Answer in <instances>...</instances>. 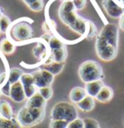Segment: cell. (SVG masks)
<instances>
[{
	"label": "cell",
	"instance_id": "5",
	"mask_svg": "<svg viewBox=\"0 0 124 128\" xmlns=\"http://www.w3.org/2000/svg\"><path fill=\"white\" fill-rule=\"evenodd\" d=\"M104 39L112 44V46L118 48V35H119V28L114 24H106L102 30L99 33Z\"/></svg>",
	"mask_w": 124,
	"mask_h": 128
},
{
	"label": "cell",
	"instance_id": "28",
	"mask_svg": "<svg viewBox=\"0 0 124 128\" xmlns=\"http://www.w3.org/2000/svg\"><path fill=\"white\" fill-rule=\"evenodd\" d=\"M28 7L30 10L34 11V12H39V11L43 10L44 2H43V0H35L34 2H32L31 4H30Z\"/></svg>",
	"mask_w": 124,
	"mask_h": 128
},
{
	"label": "cell",
	"instance_id": "7",
	"mask_svg": "<svg viewBox=\"0 0 124 128\" xmlns=\"http://www.w3.org/2000/svg\"><path fill=\"white\" fill-rule=\"evenodd\" d=\"M16 120L19 122V124L22 127L24 128H30L37 124L26 106L21 108V110H19V112L16 116Z\"/></svg>",
	"mask_w": 124,
	"mask_h": 128
},
{
	"label": "cell",
	"instance_id": "35",
	"mask_svg": "<svg viewBox=\"0 0 124 128\" xmlns=\"http://www.w3.org/2000/svg\"><path fill=\"white\" fill-rule=\"evenodd\" d=\"M118 28L124 30V13L121 15V17L119 18V22H118Z\"/></svg>",
	"mask_w": 124,
	"mask_h": 128
},
{
	"label": "cell",
	"instance_id": "14",
	"mask_svg": "<svg viewBox=\"0 0 124 128\" xmlns=\"http://www.w3.org/2000/svg\"><path fill=\"white\" fill-rule=\"evenodd\" d=\"M0 116L5 119H8V120H12L15 118L12 106L10 105L9 102H7L5 100L0 101Z\"/></svg>",
	"mask_w": 124,
	"mask_h": 128
},
{
	"label": "cell",
	"instance_id": "17",
	"mask_svg": "<svg viewBox=\"0 0 124 128\" xmlns=\"http://www.w3.org/2000/svg\"><path fill=\"white\" fill-rule=\"evenodd\" d=\"M76 118H78L77 108L72 103L66 102V118H64V120L70 123V122L73 121Z\"/></svg>",
	"mask_w": 124,
	"mask_h": 128
},
{
	"label": "cell",
	"instance_id": "19",
	"mask_svg": "<svg viewBox=\"0 0 124 128\" xmlns=\"http://www.w3.org/2000/svg\"><path fill=\"white\" fill-rule=\"evenodd\" d=\"M64 63H56V62H53V61H50L48 62L46 64L43 66L42 68L50 72L52 74L56 75L59 74L64 68Z\"/></svg>",
	"mask_w": 124,
	"mask_h": 128
},
{
	"label": "cell",
	"instance_id": "10",
	"mask_svg": "<svg viewBox=\"0 0 124 128\" xmlns=\"http://www.w3.org/2000/svg\"><path fill=\"white\" fill-rule=\"evenodd\" d=\"M66 118V102L56 104L51 110V120H64Z\"/></svg>",
	"mask_w": 124,
	"mask_h": 128
},
{
	"label": "cell",
	"instance_id": "13",
	"mask_svg": "<svg viewBox=\"0 0 124 128\" xmlns=\"http://www.w3.org/2000/svg\"><path fill=\"white\" fill-rule=\"evenodd\" d=\"M112 97H114V90L110 86L104 85L95 99L101 103H108L112 99Z\"/></svg>",
	"mask_w": 124,
	"mask_h": 128
},
{
	"label": "cell",
	"instance_id": "18",
	"mask_svg": "<svg viewBox=\"0 0 124 128\" xmlns=\"http://www.w3.org/2000/svg\"><path fill=\"white\" fill-rule=\"evenodd\" d=\"M68 56V52L66 47L61 49H55L51 50V61L56 63H64Z\"/></svg>",
	"mask_w": 124,
	"mask_h": 128
},
{
	"label": "cell",
	"instance_id": "4",
	"mask_svg": "<svg viewBox=\"0 0 124 128\" xmlns=\"http://www.w3.org/2000/svg\"><path fill=\"white\" fill-rule=\"evenodd\" d=\"M32 28L30 24L20 22L11 28V37L14 41H24L32 37Z\"/></svg>",
	"mask_w": 124,
	"mask_h": 128
},
{
	"label": "cell",
	"instance_id": "6",
	"mask_svg": "<svg viewBox=\"0 0 124 128\" xmlns=\"http://www.w3.org/2000/svg\"><path fill=\"white\" fill-rule=\"evenodd\" d=\"M103 7L106 14L114 19H119L124 13V9L116 0H103Z\"/></svg>",
	"mask_w": 124,
	"mask_h": 128
},
{
	"label": "cell",
	"instance_id": "32",
	"mask_svg": "<svg viewBox=\"0 0 124 128\" xmlns=\"http://www.w3.org/2000/svg\"><path fill=\"white\" fill-rule=\"evenodd\" d=\"M68 128H84V122H83V119L81 118H76L74 119L73 121L70 122Z\"/></svg>",
	"mask_w": 124,
	"mask_h": 128
},
{
	"label": "cell",
	"instance_id": "38",
	"mask_svg": "<svg viewBox=\"0 0 124 128\" xmlns=\"http://www.w3.org/2000/svg\"><path fill=\"white\" fill-rule=\"evenodd\" d=\"M22 1H24V3H26V4L28 5V6L30 4H31L32 2H34L35 0H22Z\"/></svg>",
	"mask_w": 124,
	"mask_h": 128
},
{
	"label": "cell",
	"instance_id": "31",
	"mask_svg": "<svg viewBox=\"0 0 124 128\" xmlns=\"http://www.w3.org/2000/svg\"><path fill=\"white\" fill-rule=\"evenodd\" d=\"M1 128H24V127H22L21 125L19 124V122L16 120V118H14L12 120L6 119L5 122H4V124L2 125Z\"/></svg>",
	"mask_w": 124,
	"mask_h": 128
},
{
	"label": "cell",
	"instance_id": "15",
	"mask_svg": "<svg viewBox=\"0 0 124 128\" xmlns=\"http://www.w3.org/2000/svg\"><path fill=\"white\" fill-rule=\"evenodd\" d=\"M87 96V93H86V90L85 88L83 87H74L70 90V102L73 104H77L79 103L83 98Z\"/></svg>",
	"mask_w": 124,
	"mask_h": 128
},
{
	"label": "cell",
	"instance_id": "25",
	"mask_svg": "<svg viewBox=\"0 0 124 128\" xmlns=\"http://www.w3.org/2000/svg\"><path fill=\"white\" fill-rule=\"evenodd\" d=\"M38 92L40 93L41 95L46 101L50 100L53 96V90H52L51 86H45V87H42V88H39L38 89Z\"/></svg>",
	"mask_w": 124,
	"mask_h": 128
},
{
	"label": "cell",
	"instance_id": "27",
	"mask_svg": "<svg viewBox=\"0 0 124 128\" xmlns=\"http://www.w3.org/2000/svg\"><path fill=\"white\" fill-rule=\"evenodd\" d=\"M49 46L51 48V50H55V49H61V48H64L66 47L64 45V43L59 40L58 38L56 37H51V39L49 40Z\"/></svg>",
	"mask_w": 124,
	"mask_h": 128
},
{
	"label": "cell",
	"instance_id": "39",
	"mask_svg": "<svg viewBox=\"0 0 124 128\" xmlns=\"http://www.w3.org/2000/svg\"><path fill=\"white\" fill-rule=\"evenodd\" d=\"M2 15H3V14H2V9H1V8H0V17H1V16H2Z\"/></svg>",
	"mask_w": 124,
	"mask_h": 128
},
{
	"label": "cell",
	"instance_id": "41",
	"mask_svg": "<svg viewBox=\"0 0 124 128\" xmlns=\"http://www.w3.org/2000/svg\"><path fill=\"white\" fill-rule=\"evenodd\" d=\"M0 33H1V32H0Z\"/></svg>",
	"mask_w": 124,
	"mask_h": 128
},
{
	"label": "cell",
	"instance_id": "22",
	"mask_svg": "<svg viewBox=\"0 0 124 128\" xmlns=\"http://www.w3.org/2000/svg\"><path fill=\"white\" fill-rule=\"evenodd\" d=\"M24 72L22 70L18 68H13L10 70V72H9V76H8V81L10 82L11 84H14L18 81H20L21 79V76Z\"/></svg>",
	"mask_w": 124,
	"mask_h": 128
},
{
	"label": "cell",
	"instance_id": "8",
	"mask_svg": "<svg viewBox=\"0 0 124 128\" xmlns=\"http://www.w3.org/2000/svg\"><path fill=\"white\" fill-rule=\"evenodd\" d=\"M20 81L24 86V90L26 99H30L38 91L37 87L34 85V79L31 74H22Z\"/></svg>",
	"mask_w": 124,
	"mask_h": 128
},
{
	"label": "cell",
	"instance_id": "9",
	"mask_svg": "<svg viewBox=\"0 0 124 128\" xmlns=\"http://www.w3.org/2000/svg\"><path fill=\"white\" fill-rule=\"evenodd\" d=\"M9 97L16 103H22L26 99V94H24V86L21 83V81L11 84L10 96Z\"/></svg>",
	"mask_w": 124,
	"mask_h": 128
},
{
	"label": "cell",
	"instance_id": "2",
	"mask_svg": "<svg viewBox=\"0 0 124 128\" xmlns=\"http://www.w3.org/2000/svg\"><path fill=\"white\" fill-rule=\"evenodd\" d=\"M78 74L84 83L92 82L95 80H103L104 74L101 64L95 61H85L78 68Z\"/></svg>",
	"mask_w": 124,
	"mask_h": 128
},
{
	"label": "cell",
	"instance_id": "11",
	"mask_svg": "<svg viewBox=\"0 0 124 128\" xmlns=\"http://www.w3.org/2000/svg\"><path fill=\"white\" fill-rule=\"evenodd\" d=\"M104 85L103 82V80H95L92 82H88L85 83V90L87 95L96 98V96L98 95V93L100 92V90L102 89V87Z\"/></svg>",
	"mask_w": 124,
	"mask_h": 128
},
{
	"label": "cell",
	"instance_id": "37",
	"mask_svg": "<svg viewBox=\"0 0 124 128\" xmlns=\"http://www.w3.org/2000/svg\"><path fill=\"white\" fill-rule=\"evenodd\" d=\"M5 120H6L5 118H2V116H0V128L2 127V125L4 124V122H5Z\"/></svg>",
	"mask_w": 124,
	"mask_h": 128
},
{
	"label": "cell",
	"instance_id": "30",
	"mask_svg": "<svg viewBox=\"0 0 124 128\" xmlns=\"http://www.w3.org/2000/svg\"><path fill=\"white\" fill-rule=\"evenodd\" d=\"M68 122L66 120H51L50 128H68Z\"/></svg>",
	"mask_w": 124,
	"mask_h": 128
},
{
	"label": "cell",
	"instance_id": "20",
	"mask_svg": "<svg viewBox=\"0 0 124 128\" xmlns=\"http://www.w3.org/2000/svg\"><path fill=\"white\" fill-rule=\"evenodd\" d=\"M0 50L6 55H11L15 52L16 45L8 38H4L0 41Z\"/></svg>",
	"mask_w": 124,
	"mask_h": 128
},
{
	"label": "cell",
	"instance_id": "1",
	"mask_svg": "<svg viewBox=\"0 0 124 128\" xmlns=\"http://www.w3.org/2000/svg\"><path fill=\"white\" fill-rule=\"evenodd\" d=\"M74 9L72 1L64 2L60 8V17L62 22L72 28L74 32L83 35L88 32V22L79 17L74 12Z\"/></svg>",
	"mask_w": 124,
	"mask_h": 128
},
{
	"label": "cell",
	"instance_id": "12",
	"mask_svg": "<svg viewBox=\"0 0 124 128\" xmlns=\"http://www.w3.org/2000/svg\"><path fill=\"white\" fill-rule=\"evenodd\" d=\"M46 104H47V101L37 91L33 96H31L30 99H28L26 106L28 108H45Z\"/></svg>",
	"mask_w": 124,
	"mask_h": 128
},
{
	"label": "cell",
	"instance_id": "34",
	"mask_svg": "<svg viewBox=\"0 0 124 128\" xmlns=\"http://www.w3.org/2000/svg\"><path fill=\"white\" fill-rule=\"evenodd\" d=\"M72 3L76 10H82L86 5V0H72Z\"/></svg>",
	"mask_w": 124,
	"mask_h": 128
},
{
	"label": "cell",
	"instance_id": "21",
	"mask_svg": "<svg viewBox=\"0 0 124 128\" xmlns=\"http://www.w3.org/2000/svg\"><path fill=\"white\" fill-rule=\"evenodd\" d=\"M28 110L31 114V116L35 119L36 123L39 124L43 120L44 116H45V108H28Z\"/></svg>",
	"mask_w": 124,
	"mask_h": 128
},
{
	"label": "cell",
	"instance_id": "36",
	"mask_svg": "<svg viewBox=\"0 0 124 128\" xmlns=\"http://www.w3.org/2000/svg\"><path fill=\"white\" fill-rule=\"evenodd\" d=\"M6 81H7L6 80V72H2L0 74V88H1V86L3 85Z\"/></svg>",
	"mask_w": 124,
	"mask_h": 128
},
{
	"label": "cell",
	"instance_id": "33",
	"mask_svg": "<svg viewBox=\"0 0 124 128\" xmlns=\"http://www.w3.org/2000/svg\"><path fill=\"white\" fill-rule=\"evenodd\" d=\"M10 90H11V83L8 81V79H7V81L1 86L0 91H1L2 95H5V96L9 97L10 96Z\"/></svg>",
	"mask_w": 124,
	"mask_h": 128
},
{
	"label": "cell",
	"instance_id": "29",
	"mask_svg": "<svg viewBox=\"0 0 124 128\" xmlns=\"http://www.w3.org/2000/svg\"><path fill=\"white\" fill-rule=\"evenodd\" d=\"M83 122H84V128H100L98 121L95 120L94 118H86L83 119Z\"/></svg>",
	"mask_w": 124,
	"mask_h": 128
},
{
	"label": "cell",
	"instance_id": "24",
	"mask_svg": "<svg viewBox=\"0 0 124 128\" xmlns=\"http://www.w3.org/2000/svg\"><path fill=\"white\" fill-rule=\"evenodd\" d=\"M10 26L11 20L6 15H2L0 17V32H2V33H6V32H8Z\"/></svg>",
	"mask_w": 124,
	"mask_h": 128
},
{
	"label": "cell",
	"instance_id": "40",
	"mask_svg": "<svg viewBox=\"0 0 124 128\" xmlns=\"http://www.w3.org/2000/svg\"><path fill=\"white\" fill-rule=\"evenodd\" d=\"M1 95H2V93H1V91H0V96H1Z\"/></svg>",
	"mask_w": 124,
	"mask_h": 128
},
{
	"label": "cell",
	"instance_id": "26",
	"mask_svg": "<svg viewBox=\"0 0 124 128\" xmlns=\"http://www.w3.org/2000/svg\"><path fill=\"white\" fill-rule=\"evenodd\" d=\"M40 72H41V74H42V76H43V78H44V80H45V82L47 83V85L51 86V84L53 83V81H54L55 75L52 74L50 72H48V70H44V68H40Z\"/></svg>",
	"mask_w": 124,
	"mask_h": 128
},
{
	"label": "cell",
	"instance_id": "23",
	"mask_svg": "<svg viewBox=\"0 0 124 128\" xmlns=\"http://www.w3.org/2000/svg\"><path fill=\"white\" fill-rule=\"evenodd\" d=\"M33 76V79H34V85L37 87V89L42 88V87H45V86H48L47 83L45 82L43 76H42L41 72H40V70L34 72L33 74H31Z\"/></svg>",
	"mask_w": 124,
	"mask_h": 128
},
{
	"label": "cell",
	"instance_id": "3",
	"mask_svg": "<svg viewBox=\"0 0 124 128\" xmlns=\"http://www.w3.org/2000/svg\"><path fill=\"white\" fill-rule=\"evenodd\" d=\"M118 48L112 46V44L106 42L102 36L98 35L96 40V53L98 57L104 62H110L115 59L117 56Z\"/></svg>",
	"mask_w": 124,
	"mask_h": 128
},
{
	"label": "cell",
	"instance_id": "16",
	"mask_svg": "<svg viewBox=\"0 0 124 128\" xmlns=\"http://www.w3.org/2000/svg\"><path fill=\"white\" fill-rule=\"evenodd\" d=\"M76 106L82 112H91L95 108V98L87 95L79 103H77Z\"/></svg>",
	"mask_w": 124,
	"mask_h": 128
}]
</instances>
